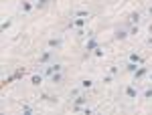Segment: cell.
<instances>
[{
	"label": "cell",
	"mask_w": 152,
	"mask_h": 115,
	"mask_svg": "<svg viewBox=\"0 0 152 115\" xmlns=\"http://www.w3.org/2000/svg\"><path fill=\"white\" fill-rule=\"evenodd\" d=\"M47 46H49V48H53V51H57V48L63 46V41H61L59 36H53V38H49V41H47Z\"/></svg>",
	"instance_id": "obj_9"
},
{
	"label": "cell",
	"mask_w": 152,
	"mask_h": 115,
	"mask_svg": "<svg viewBox=\"0 0 152 115\" xmlns=\"http://www.w3.org/2000/svg\"><path fill=\"white\" fill-rule=\"evenodd\" d=\"M65 79V75H63V71H59V73H53V75H49V81L53 83V85H61Z\"/></svg>",
	"instance_id": "obj_10"
},
{
	"label": "cell",
	"mask_w": 152,
	"mask_h": 115,
	"mask_svg": "<svg viewBox=\"0 0 152 115\" xmlns=\"http://www.w3.org/2000/svg\"><path fill=\"white\" fill-rule=\"evenodd\" d=\"M148 79H150V83H152V71H150V73H148Z\"/></svg>",
	"instance_id": "obj_28"
},
{
	"label": "cell",
	"mask_w": 152,
	"mask_h": 115,
	"mask_svg": "<svg viewBox=\"0 0 152 115\" xmlns=\"http://www.w3.org/2000/svg\"><path fill=\"white\" fill-rule=\"evenodd\" d=\"M124 95L128 97L130 101H134V99L138 97V89H136V85H128V87L124 89Z\"/></svg>",
	"instance_id": "obj_6"
},
{
	"label": "cell",
	"mask_w": 152,
	"mask_h": 115,
	"mask_svg": "<svg viewBox=\"0 0 152 115\" xmlns=\"http://www.w3.org/2000/svg\"><path fill=\"white\" fill-rule=\"evenodd\" d=\"M59 71H63V65L61 63H49V67H45V75H53V73H59Z\"/></svg>",
	"instance_id": "obj_4"
},
{
	"label": "cell",
	"mask_w": 152,
	"mask_h": 115,
	"mask_svg": "<svg viewBox=\"0 0 152 115\" xmlns=\"http://www.w3.org/2000/svg\"><path fill=\"white\" fill-rule=\"evenodd\" d=\"M94 57H97V59L104 57V46H102V45H99V46H97V48L94 51Z\"/></svg>",
	"instance_id": "obj_19"
},
{
	"label": "cell",
	"mask_w": 152,
	"mask_h": 115,
	"mask_svg": "<svg viewBox=\"0 0 152 115\" xmlns=\"http://www.w3.org/2000/svg\"><path fill=\"white\" fill-rule=\"evenodd\" d=\"M130 61L136 63V65H142V57L138 55V53H132V55H130Z\"/></svg>",
	"instance_id": "obj_15"
},
{
	"label": "cell",
	"mask_w": 152,
	"mask_h": 115,
	"mask_svg": "<svg viewBox=\"0 0 152 115\" xmlns=\"http://www.w3.org/2000/svg\"><path fill=\"white\" fill-rule=\"evenodd\" d=\"M146 45H148V46H152V36H148V41H146Z\"/></svg>",
	"instance_id": "obj_25"
},
{
	"label": "cell",
	"mask_w": 152,
	"mask_h": 115,
	"mask_svg": "<svg viewBox=\"0 0 152 115\" xmlns=\"http://www.w3.org/2000/svg\"><path fill=\"white\" fill-rule=\"evenodd\" d=\"M75 16H89V10H75Z\"/></svg>",
	"instance_id": "obj_22"
},
{
	"label": "cell",
	"mask_w": 152,
	"mask_h": 115,
	"mask_svg": "<svg viewBox=\"0 0 152 115\" xmlns=\"http://www.w3.org/2000/svg\"><path fill=\"white\" fill-rule=\"evenodd\" d=\"M10 24H12V20H4L0 28H2V30H8V28H10Z\"/></svg>",
	"instance_id": "obj_20"
},
{
	"label": "cell",
	"mask_w": 152,
	"mask_h": 115,
	"mask_svg": "<svg viewBox=\"0 0 152 115\" xmlns=\"http://www.w3.org/2000/svg\"><path fill=\"white\" fill-rule=\"evenodd\" d=\"M49 2L51 0H35V8H39V10H43V8H47Z\"/></svg>",
	"instance_id": "obj_13"
},
{
	"label": "cell",
	"mask_w": 152,
	"mask_h": 115,
	"mask_svg": "<svg viewBox=\"0 0 152 115\" xmlns=\"http://www.w3.org/2000/svg\"><path fill=\"white\" fill-rule=\"evenodd\" d=\"M20 10H23L24 14L33 12L35 10V0H23V2H20Z\"/></svg>",
	"instance_id": "obj_7"
},
{
	"label": "cell",
	"mask_w": 152,
	"mask_h": 115,
	"mask_svg": "<svg viewBox=\"0 0 152 115\" xmlns=\"http://www.w3.org/2000/svg\"><path fill=\"white\" fill-rule=\"evenodd\" d=\"M97 46H99V41H97L95 36H91V38H89V41L85 43V53H87V55H89V53H94Z\"/></svg>",
	"instance_id": "obj_5"
},
{
	"label": "cell",
	"mask_w": 152,
	"mask_h": 115,
	"mask_svg": "<svg viewBox=\"0 0 152 115\" xmlns=\"http://www.w3.org/2000/svg\"><path fill=\"white\" fill-rule=\"evenodd\" d=\"M128 36H130L128 28H116V33H114V38H116V41H126Z\"/></svg>",
	"instance_id": "obj_8"
},
{
	"label": "cell",
	"mask_w": 152,
	"mask_h": 115,
	"mask_svg": "<svg viewBox=\"0 0 152 115\" xmlns=\"http://www.w3.org/2000/svg\"><path fill=\"white\" fill-rule=\"evenodd\" d=\"M85 105H87V97H85V95H77V97H75V109L79 111Z\"/></svg>",
	"instance_id": "obj_11"
},
{
	"label": "cell",
	"mask_w": 152,
	"mask_h": 115,
	"mask_svg": "<svg viewBox=\"0 0 152 115\" xmlns=\"http://www.w3.org/2000/svg\"><path fill=\"white\" fill-rule=\"evenodd\" d=\"M85 24H87L85 18H75V20H71V26H75V28H83Z\"/></svg>",
	"instance_id": "obj_12"
},
{
	"label": "cell",
	"mask_w": 152,
	"mask_h": 115,
	"mask_svg": "<svg viewBox=\"0 0 152 115\" xmlns=\"http://www.w3.org/2000/svg\"><path fill=\"white\" fill-rule=\"evenodd\" d=\"M53 59H55V51H53V48L43 51V53L39 55V65H49V63H53Z\"/></svg>",
	"instance_id": "obj_1"
},
{
	"label": "cell",
	"mask_w": 152,
	"mask_h": 115,
	"mask_svg": "<svg viewBox=\"0 0 152 115\" xmlns=\"http://www.w3.org/2000/svg\"><path fill=\"white\" fill-rule=\"evenodd\" d=\"M118 71H120L118 67H110V75H114V77H116V75H118Z\"/></svg>",
	"instance_id": "obj_24"
},
{
	"label": "cell",
	"mask_w": 152,
	"mask_h": 115,
	"mask_svg": "<svg viewBox=\"0 0 152 115\" xmlns=\"http://www.w3.org/2000/svg\"><path fill=\"white\" fill-rule=\"evenodd\" d=\"M104 83H105V85H110V83H114V75H107V77H104Z\"/></svg>",
	"instance_id": "obj_23"
},
{
	"label": "cell",
	"mask_w": 152,
	"mask_h": 115,
	"mask_svg": "<svg viewBox=\"0 0 152 115\" xmlns=\"http://www.w3.org/2000/svg\"><path fill=\"white\" fill-rule=\"evenodd\" d=\"M138 67H140V65H136V63H132V61H128V63L124 65V69L128 71V73H134V71L138 69Z\"/></svg>",
	"instance_id": "obj_14"
},
{
	"label": "cell",
	"mask_w": 152,
	"mask_h": 115,
	"mask_svg": "<svg viewBox=\"0 0 152 115\" xmlns=\"http://www.w3.org/2000/svg\"><path fill=\"white\" fill-rule=\"evenodd\" d=\"M148 33H150V35H152V22L148 24Z\"/></svg>",
	"instance_id": "obj_27"
},
{
	"label": "cell",
	"mask_w": 152,
	"mask_h": 115,
	"mask_svg": "<svg viewBox=\"0 0 152 115\" xmlns=\"http://www.w3.org/2000/svg\"><path fill=\"white\" fill-rule=\"evenodd\" d=\"M31 83H33L35 87H39V85L43 83V77H41V75H33V77H31Z\"/></svg>",
	"instance_id": "obj_16"
},
{
	"label": "cell",
	"mask_w": 152,
	"mask_h": 115,
	"mask_svg": "<svg viewBox=\"0 0 152 115\" xmlns=\"http://www.w3.org/2000/svg\"><path fill=\"white\" fill-rule=\"evenodd\" d=\"M146 12H148V16H152V6H148V10H146Z\"/></svg>",
	"instance_id": "obj_26"
},
{
	"label": "cell",
	"mask_w": 152,
	"mask_h": 115,
	"mask_svg": "<svg viewBox=\"0 0 152 115\" xmlns=\"http://www.w3.org/2000/svg\"><path fill=\"white\" fill-rule=\"evenodd\" d=\"M148 73H150V71H148V67H142V65H140L138 69L132 73V75H134V83H138V81H142L144 77H148Z\"/></svg>",
	"instance_id": "obj_2"
},
{
	"label": "cell",
	"mask_w": 152,
	"mask_h": 115,
	"mask_svg": "<svg viewBox=\"0 0 152 115\" xmlns=\"http://www.w3.org/2000/svg\"><path fill=\"white\" fill-rule=\"evenodd\" d=\"M140 20H142L140 12H132V14H128V18H126V24H128V26H138Z\"/></svg>",
	"instance_id": "obj_3"
},
{
	"label": "cell",
	"mask_w": 152,
	"mask_h": 115,
	"mask_svg": "<svg viewBox=\"0 0 152 115\" xmlns=\"http://www.w3.org/2000/svg\"><path fill=\"white\" fill-rule=\"evenodd\" d=\"M23 113H24V115H31V113H33V107H28V105H23Z\"/></svg>",
	"instance_id": "obj_21"
},
{
	"label": "cell",
	"mask_w": 152,
	"mask_h": 115,
	"mask_svg": "<svg viewBox=\"0 0 152 115\" xmlns=\"http://www.w3.org/2000/svg\"><path fill=\"white\" fill-rule=\"evenodd\" d=\"M142 97H144V99H152V87H146V89L142 91Z\"/></svg>",
	"instance_id": "obj_18"
},
{
	"label": "cell",
	"mask_w": 152,
	"mask_h": 115,
	"mask_svg": "<svg viewBox=\"0 0 152 115\" xmlns=\"http://www.w3.org/2000/svg\"><path fill=\"white\" fill-rule=\"evenodd\" d=\"M94 87V81L91 79H83L81 81V89H91Z\"/></svg>",
	"instance_id": "obj_17"
}]
</instances>
